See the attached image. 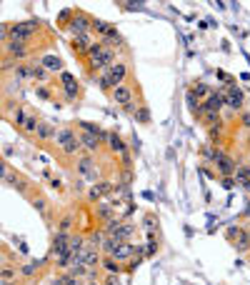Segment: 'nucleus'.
Here are the masks:
<instances>
[{"label": "nucleus", "mask_w": 250, "mask_h": 285, "mask_svg": "<svg viewBox=\"0 0 250 285\" xmlns=\"http://www.w3.org/2000/svg\"><path fill=\"white\" fill-rule=\"evenodd\" d=\"M73 193H88L85 178H75V180H73Z\"/></svg>", "instance_id": "48"}, {"label": "nucleus", "mask_w": 250, "mask_h": 285, "mask_svg": "<svg viewBox=\"0 0 250 285\" xmlns=\"http://www.w3.org/2000/svg\"><path fill=\"white\" fill-rule=\"evenodd\" d=\"M225 108V98L220 93H213L208 100H203V113H223Z\"/></svg>", "instance_id": "20"}, {"label": "nucleus", "mask_w": 250, "mask_h": 285, "mask_svg": "<svg viewBox=\"0 0 250 285\" xmlns=\"http://www.w3.org/2000/svg\"><path fill=\"white\" fill-rule=\"evenodd\" d=\"M55 135H58V128L53 123L43 120V123H40V128H38V133H35V140L38 143H55Z\"/></svg>", "instance_id": "17"}, {"label": "nucleus", "mask_w": 250, "mask_h": 285, "mask_svg": "<svg viewBox=\"0 0 250 285\" xmlns=\"http://www.w3.org/2000/svg\"><path fill=\"white\" fill-rule=\"evenodd\" d=\"M218 93L225 98V108H230L233 113L240 115L245 110V93H243V88H238V85H220Z\"/></svg>", "instance_id": "3"}, {"label": "nucleus", "mask_w": 250, "mask_h": 285, "mask_svg": "<svg viewBox=\"0 0 250 285\" xmlns=\"http://www.w3.org/2000/svg\"><path fill=\"white\" fill-rule=\"evenodd\" d=\"M105 150H108V155L110 158H120L123 153H128L130 150V143H125L115 130H110V135H108V143H105Z\"/></svg>", "instance_id": "11"}, {"label": "nucleus", "mask_w": 250, "mask_h": 285, "mask_svg": "<svg viewBox=\"0 0 250 285\" xmlns=\"http://www.w3.org/2000/svg\"><path fill=\"white\" fill-rule=\"evenodd\" d=\"M55 225H58V230H62V233H73V225H78V223H75V215H73V213H65Z\"/></svg>", "instance_id": "37"}, {"label": "nucleus", "mask_w": 250, "mask_h": 285, "mask_svg": "<svg viewBox=\"0 0 250 285\" xmlns=\"http://www.w3.org/2000/svg\"><path fill=\"white\" fill-rule=\"evenodd\" d=\"M28 113H30V110H25V108H23V105H18V108H15V113L10 115V120H13V125H15L18 130H20V128H23V123H25V118H28Z\"/></svg>", "instance_id": "40"}, {"label": "nucleus", "mask_w": 250, "mask_h": 285, "mask_svg": "<svg viewBox=\"0 0 250 285\" xmlns=\"http://www.w3.org/2000/svg\"><path fill=\"white\" fill-rule=\"evenodd\" d=\"M55 145L60 150V155H65V158H78L83 155V143H80V135L75 133V128L73 125H62L58 128V135H55Z\"/></svg>", "instance_id": "1"}, {"label": "nucleus", "mask_w": 250, "mask_h": 285, "mask_svg": "<svg viewBox=\"0 0 250 285\" xmlns=\"http://www.w3.org/2000/svg\"><path fill=\"white\" fill-rule=\"evenodd\" d=\"M3 55H10L15 63H28L33 60V48L30 45H23V43H3Z\"/></svg>", "instance_id": "5"}, {"label": "nucleus", "mask_w": 250, "mask_h": 285, "mask_svg": "<svg viewBox=\"0 0 250 285\" xmlns=\"http://www.w3.org/2000/svg\"><path fill=\"white\" fill-rule=\"evenodd\" d=\"M85 285H103V280H88Z\"/></svg>", "instance_id": "56"}, {"label": "nucleus", "mask_w": 250, "mask_h": 285, "mask_svg": "<svg viewBox=\"0 0 250 285\" xmlns=\"http://www.w3.org/2000/svg\"><path fill=\"white\" fill-rule=\"evenodd\" d=\"M100 270L105 273V275H123V273H125V265H123V263H118L113 255H103Z\"/></svg>", "instance_id": "18"}, {"label": "nucleus", "mask_w": 250, "mask_h": 285, "mask_svg": "<svg viewBox=\"0 0 250 285\" xmlns=\"http://www.w3.org/2000/svg\"><path fill=\"white\" fill-rule=\"evenodd\" d=\"M95 83H98V88L105 95H113V90H115V85H113V80H110V75L108 73H100L98 78H95Z\"/></svg>", "instance_id": "35"}, {"label": "nucleus", "mask_w": 250, "mask_h": 285, "mask_svg": "<svg viewBox=\"0 0 250 285\" xmlns=\"http://www.w3.org/2000/svg\"><path fill=\"white\" fill-rule=\"evenodd\" d=\"M135 233H138V225H135L133 220H123V225L118 228L115 238H118V240H123V243H128V240H133V238H135Z\"/></svg>", "instance_id": "24"}, {"label": "nucleus", "mask_w": 250, "mask_h": 285, "mask_svg": "<svg viewBox=\"0 0 250 285\" xmlns=\"http://www.w3.org/2000/svg\"><path fill=\"white\" fill-rule=\"evenodd\" d=\"M248 233H250V228H248Z\"/></svg>", "instance_id": "60"}, {"label": "nucleus", "mask_w": 250, "mask_h": 285, "mask_svg": "<svg viewBox=\"0 0 250 285\" xmlns=\"http://www.w3.org/2000/svg\"><path fill=\"white\" fill-rule=\"evenodd\" d=\"M188 90H190V93H193V95H195L200 103H203V100H208V98L213 95V88L208 85V83H193L190 88H188Z\"/></svg>", "instance_id": "28"}, {"label": "nucleus", "mask_w": 250, "mask_h": 285, "mask_svg": "<svg viewBox=\"0 0 250 285\" xmlns=\"http://www.w3.org/2000/svg\"><path fill=\"white\" fill-rule=\"evenodd\" d=\"M78 135H80L83 150H85L88 155H98V153H100L103 148H105V145H103V140H100V135H93V133H83V130H80Z\"/></svg>", "instance_id": "13"}, {"label": "nucleus", "mask_w": 250, "mask_h": 285, "mask_svg": "<svg viewBox=\"0 0 250 285\" xmlns=\"http://www.w3.org/2000/svg\"><path fill=\"white\" fill-rule=\"evenodd\" d=\"M123 245V240H118L115 235H108L105 240H103V245H100V253L103 255H115V250Z\"/></svg>", "instance_id": "30"}, {"label": "nucleus", "mask_w": 250, "mask_h": 285, "mask_svg": "<svg viewBox=\"0 0 250 285\" xmlns=\"http://www.w3.org/2000/svg\"><path fill=\"white\" fill-rule=\"evenodd\" d=\"M50 188H53V190H62V185H60L58 178H50Z\"/></svg>", "instance_id": "54"}, {"label": "nucleus", "mask_w": 250, "mask_h": 285, "mask_svg": "<svg viewBox=\"0 0 250 285\" xmlns=\"http://www.w3.org/2000/svg\"><path fill=\"white\" fill-rule=\"evenodd\" d=\"M118 263H123V265H125V263H128L130 258H135V240H128V243H123L118 250H115V255H113Z\"/></svg>", "instance_id": "22"}, {"label": "nucleus", "mask_w": 250, "mask_h": 285, "mask_svg": "<svg viewBox=\"0 0 250 285\" xmlns=\"http://www.w3.org/2000/svg\"><path fill=\"white\" fill-rule=\"evenodd\" d=\"M60 93H62V100L65 103H78L80 98H83V85L80 83H75V85H65V88H60Z\"/></svg>", "instance_id": "23"}, {"label": "nucleus", "mask_w": 250, "mask_h": 285, "mask_svg": "<svg viewBox=\"0 0 250 285\" xmlns=\"http://www.w3.org/2000/svg\"><path fill=\"white\" fill-rule=\"evenodd\" d=\"M38 63H40V65H43V68H45V70H50L53 75H55V73H58V75L62 73V58H60V55H53V53H45V55H40V58H38Z\"/></svg>", "instance_id": "16"}, {"label": "nucleus", "mask_w": 250, "mask_h": 285, "mask_svg": "<svg viewBox=\"0 0 250 285\" xmlns=\"http://www.w3.org/2000/svg\"><path fill=\"white\" fill-rule=\"evenodd\" d=\"M83 133H93V135H103V128L98 125V123H90V120H78L75 123Z\"/></svg>", "instance_id": "41"}, {"label": "nucleus", "mask_w": 250, "mask_h": 285, "mask_svg": "<svg viewBox=\"0 0 250 285\" xmlns=\"http://www.w3.org/2000/svg\"><path fill=\"white\" fill-rule=\"evenodd\" d=\"M243 230H245V228H240V225H230V228L225 230V238L230 240V243H235V240H238V235H240Z\"/></svg>", "instance_id": "45"}, {"label": "nucleus", "mask_w": 250, "mask_h": 285, "mask_svg": "<svg viewBox=\"0 0 250 285\" xmlns=\"http://www.w3.org/2000/svg\"><path fill=\"white\" fill-rule=\"evenodd\" d=\"M85 200H88L90 205H95V203H100V200H105V195L100 193V188H98V185H90V188H88V193H85Z\"/></svg>", "instance_id": "42"}, {"label": "nucleus", "mask_w": 250, "mask_h": 285, "mask_svg": "<svg viewBox=\"0 0 250 285\" xmlns=\"http://www.w3.org/2000/svg\"><path fill=\"white\" fill-rule=\"evenodd\" d=\"M120 163H123V170H133V153H123L120 155Z\"/></svg>", "instance_id": "47"}, {"label": "nucleus", "mask_w": 250, "mask_h": 285, "mask_svg": "<svg viewBox=\"0 0 250 285\" xmlns=\"http://www.w3.org/2000/svg\"><path fill=\"white\" fill-rule=\"evenodd\" d=\"M68 33H70L73 38H75V35H88V33H93V18H90L88 13L78 10L75 18H73V23L68 25Z\"/></svg>", "instance_id": "6"}, {"label": "nucleus", "mask_w": 250, "mask_h": 285, "mask_svg": "<svg viewBox=\"0 0 250 285\" xmlns=\"http://www.w3.org/2000/svg\"><path fill=\"white\" fill-rule=\"evenodd\" d=\"M235 183L250 193V165H240V163H238V170H235Z\"/></svg>", "instance_id": "29"}, {"label": "nucleus", "mask_w": 250, "mask_h": 285, "mask_svg": "<svg viewBox=\"0 0 250 285\" xmlns=\"http://www.w3.org/2000/svg\"><path fill=\"white\" fill-rule=\"evenodd\" d=\"M130 183H133V170H123L120 173V185H128L130 188Z\"/></svg>", "instance_id": "49"}, {"label": "nucleus", "mask_w": 250, "mask_h": 285, "mask_svg": "<svg viewBox=\"0 0 250 285\" xmlns=\"http://www.w3.org/2000/svg\"><path fill=\"white\" fill-rule=\"evenodd\" d=\"M58 85V83H55ZM55 85H33V90H35V95L40 98V100H55V95H53V88Z\"/></svg>", "instance_id": "39"}, {"label": "nucleus", "mask_w": 250, "mask_h": 285, "mask_svg": "<svg viewBox=\"0 0 250 285\" xmlns=\"http://www.w3.org/2000/svg\"><path fill=\"white\" fill-rule=\"evenodd\" d=\"M118 278H120V275H105V278H103V285H120Z\"/></svg>", "instance_id": "52"}, {"label": "nucleus", "mask_w": 250, "mask_h": 285, "mask_svg": "<svg viewBox=\"0 0 250 285\" xmlns=\"http://www.w3.org/2000/svg\"><path fill=\"white\" fill-rule=\"evenodd\" d=\"M130 153H135V155L140 153V138H138V135H133V138H130Z\"/></svg>", "instance_id": "50"}, {"label": "nucleus", "mask_w": 250, "mask_h": 285, "mask_svg": "<svg viewBox=\"0 0 250 285\" xmlns=\"http://www.w3.org/2000/svg\"><path fill=\"white\" fill-rule=\"evenodd\" d=\"M233 248H235V253H240V255H248V253H250V233H248V230H243V233L238 235V240L233 243Z\"/></svg>", "instance_id": "33"}, {"label": "nucleus", "mask_w": 250, "mask_h": 285, "mask_svg": "<svg viewBox=\"0 0 250 285\" xmlns=\"http://www.w3.org/2000/svg\"><path fill=\"white\" fill-rule=\"evenodd\" d=\"M45 263H50V258H43V260H30V263H23L20 265V278H33V275H38L40 270H43V265Z\"/></svg>", "instance_id": "19"}, {"label": "nucleus", "mask_w": 250, "mask_h": 285, "mask_svg": "<svg viewBox=\"0 0 250 285\" xmlns=\"http://www.w3.org/2000/svg\"><path fill=\"white\" fill-rule=\"evenodd\" d=\"M108 238V233L103 230V225L100 228H93L88 235H85V243H88V248H98L100 250V245H103V240Z\"/></svg>", "instance_id": "25"}, {"label": "nucleus", "mask_w": 250, "mask_h": 285, "mask_svg": "<svg viewBox=\"0 0 250 285\" xmlns=\"http://www.w3.org/2000/svg\"><path fill=\"white\" fill-rule=\"evenodd\" d=\"M0 170H3V183L8 188H13V190H18V193H23V195H28V198H30L33 193H30V180L28 178H23L18 170H13L5 160L0 163Z\"/></svg>", "instance_id": "2"}, {"label": "nucleus", "mask_w": 250, "mask_h": 285, "mask_svg": "<svg viewBox=\"0 0 250 285\" xmlns=\"http://www.w3.org/2000/svg\"><path fill=\"white\" fill-rule=\"evenodd\" d=\"M75 13H78L75 8H65V10H62V13L58 15V25H60L62 30H68V25L73 23V18H75Z\"/></svg>", "instance_id": "38"}, {"label": "nucleus", "mask_w": 250, "mask_h": 285, "mask_svg": "<svg viewBox=\"0 0 250 285\" xmlns=\"http://www.w3.org/2000/svg\"><path fill=\"white\" fill-rule=\"evenodd\" d=\"M78 80H75V75L73 73H68V70H62L60 75H58V85L60 88H65V85H75Z\"/></svg>", "instance_id": "43"}, {"label": "nucleus", "mask_w": 250, "mask_h": 285, "mask_svg": "<svg viewBox=\"0 0 250 285\" xmlns=\"http://www.w3.org/2000/svg\"><path fill=\"white\" fill-rule=\"evenodd\" d=\"M18 285H30V283H18Z\"/></svg>", "instance_id": "58"}, {"label": "nucleus", "mask_w": 250, "mask_h": 285, "mask_svg": "<svg viewBox=\"0 0 250 285\" xmlns=\"http://www.w3.org/2000/svg\"><path fill=\"white\" fill-rule=\"evenodd\" d=\"M115 215H118V210H115V205L110 200H100V203L93 205V218H95L100 225H105L110 218H115Z\"/></svg>", "instance_id": "12"}, {"label": "nucleus", "mask_w": 250, "mask_h": 285, "mask_svg": "<svg viewBox=\"0 0 250 285\" xmlns=\"http://www.w3.org/2000/svg\"><path fill=\"white\" fill-rule=\"evenodd\" d=\"M248 263H250V253H248Z\"/></svg>", "instance_id": "59"}, {"label": "nucleus", "mask_w": 250, "mask_h": 285, "mask_svg": "<svg viewBox=\"0 0 250 285\" xmlns=\"http://www.w3.org/2000/svg\"><path fill=\"white\" fill-rule=\"evenodd\" d=\"M198 120H200L208 130H213V128H225V120H223L220 113H203Z\"/></svg>", "instance_id": "26"}, {"label": "nucleus", "mask_w": 250, "mask_h": 285, "mask_svg": "<svg viewBox=\"0 0 250 285\" xmlns=\"http://www.w3.org/2000/svg\"><path fill=\"white\" fill-rule=\"evenodd\" d=\"M105 73L110 75L113 85L118 88V85H123V83H128V80H130V63H128V60H118V63L110 65Z\"/></svg>", "instance_id": "8"}, {"label": "nucleus", "mask_w": 250, "mask_h": 285, "mask_svg": "<svg viewBox=\"0 0 250 285\" xmlns=\"http://www.w3.org/2000/svg\"><path fill=\"white\" fill-rule=\"evenodd\" d=\"M40 123H43V120H40V115H38L35 110H30V113H28V118H25V123H23V128H20V133H25V135L35 138Z\"/></svg>", "instance_id": "21"}, {"label": "nucleus", "mask_w": 250, "mask_h": 285, "mask_svg": "<svg viewBox=\"0 0 250 285\" xmlns=\"http://www.w3.org/2000/svg\"><path fill=\"white\" fill-rule=\"evenodd\" d=\"M50 285H68V280H65V275L60 273V275H55V278L50 280Z\"/></svg>", "instance_id": "53"}, {"label": "nucleus", "mask_w": 250, "mask_h": 285, "mask_svg": "<svg viewBox=\"0 0 250 285\" xmlns=\"http://www.w3.org/2000/svg\"><path fill=\"white\" fill-rule=\"evenodd\" d=\"M93 33H88V35H75V38H70V50L75 53V58H80V60H85V55H88V50H90V45H93Z\"/></svg>", "instance_id": "10"}, {"label": "nucleus", "mask_w": 250, "mask_h": 285, "mask_svg": "<svg viewBox=\"0 0 250 285\" xmlns=\"http://www.w3.org/2000/svg\"><path fill=\"white\" fill-rule=\"evenodd\" d=\"M158 250H160V240H148V243H145V258L158 255Z\"/></svg>", "instance_id": "44"}, {"label": "nucleus", "mask_w": 250, "mask_h": 285, "mask_svg": "<svg viewBox=\"0 0 250 285\" xmlns=\"http://www.w3.org/2000/svg\"><path fill=\"white\" fill-rule=\"evenodd\" d=\"M113 30H115V25H113V23H108V20H100V18H93V33H98L100 38L110 35Z\"/></svg>", "instance_id": "31"}, {"label": "nucleus", "mask_w": 250, "mask_h": 285, "mask_svg": "<svg viewBox=\"0 0 250 285\" xmlns=\"http://www.w3.org/2000/svg\"><path fill=\"white\" fill-rule=\"evenodd\" d=\"M70 240H73V233H62V230H55L53 240H50V250H48V258L53 260L55 255L60 253H65L68 245H70Z\"/></svg>", "instance_id": "9"}, {"label": "nucleus", "mask_w": 250, "mask_h": 285, "mask_svg": "<svg viewBox=\"0 0 250 285\" xmlns=\"http://www.w3.org/2000/svg\"><path fill=\"white\" fill-rule=\"evenodd\" d=\"M243 218H245V220H250V200H248L245 208H243Z\"/></svg>", "instance_id": "55"}, {"label": "nucleus", "mask_w": 250, "mask_h": 285, "mask_svg": "<svg viewBox=\"0 0 250 285\" xmlns=\"http://www.w3.org/2000/svg\"><path fill=\"white\" fill-rule=\"evenodd\" d=\"M220 183H223V188L225 190H233L238 183H235V178H220Z\"/></svg>", "instance_id": "51"}, {"label": "nucleus", "mask_w": 250, "mask_h": 285, "mask_svg": "<svg viewBox=\"0 0 250 285\" xmlns=\"http://www.w3.org/2000/svg\"><path fill=\"white\" fill-rule=\"evenodd\" d=\"M235 170H238V163H235V158L228 155V153L215 163V173L220 178H235Z\"/></svg>", "instance_id": "15"}, {"label": "nucleus", "mask_w": 250, "mask_h": 285, "mask_svg": "<svg viewBox=\"0 0 250 285\" xmlns=\"http://www.w3.org/2000/svg\"><path fill=\"white\" fill-rule=\"evenodd\" d=\"M30 205H33V208H35L38 213H43L45 218H50V210H48V208H50V203H48V200H45V198H43V195H40V193L30 195Z\"/></svg>", "instance_id": "32"}, {"label": "nucleus", "mask_w": 250, "mask_h": 285, "mask_svg": "<svg viewBox=\"0 0 250 285\" xmlns=\"http://www.w3.org/2000/svg\"><path fill=\"white\" fill-rule=\"evenodd\" d=\"M18 283H20V280H13V283H3V285H18Z\"/></svg>", "instance_id": "57"}, {"label": "nucleus", "mask_w": 250, "mask_h": 285, "mask_svg": "<svg viewBox=\"0 0 250 285\" xmlns=\"http://www.w3.org/2000/svg\"><path fill=\"white\" fill-rule=\"evenodd\" d=\"M78 260L83 263V265H88L90 270H100V263H103V253L98 250V248H85L80 255H78Z\"/></svg>", "instance_id": "14"}, {"label": "nucleus", "mask_w": 250, "mask_h": 285, "mask_svg": "<svg viewBox=\"0 0 250 285\" xmlns=\"http://www.w3.org/2000/svg\"><path fill=\"white\" fill-rule=\"evenodd\" d=\"M75 170H78L80 178H85V180H90V183L103 180V178H100V168H98L95 158H93V155H88V153H83V155H78V158H75Z\"/></svg>", "instance_id": "4"}, {"label": "nucleus", "mask_w": 250, "mask_h": 285, "mask_svg": "<svg viewBox=\"0 0 250 285\" xmlns=\"http://www.w3.org/2000/svg\"><path fill=\"white\" fill-rule=\"evenodd\" d=\"M53 263H55V268H58V270H62V273H65V270H70V268H73L75 255H73L70 250H65V253L55 255V258H53Z\"/></svg>", "instance_id": "27"}, {"label": "nucleus", "mask_w": 250, "mask_h": 285, "mask_svg": "<svg viewBox=\"0 0 250 285\" xmlns=\"http://www.w3.org/2000/svg\"><path fill=\"white\" fill-rule=\"evenodd\" d=\"M135 90L138 88H133V83L128 80V83H123V85H118L115 90H113V103L115 105H120V108H128L130 103H135Z\"/></svg>", "instance_id": "7"}, {"label": "nucleus", "mask_w": 250, "mask_h": 285, "mask_svg": "<svg viewBox=\"0 0 250 285\" xmlns=\"http://www.w3.org/2000/svg\"><path fill=\"white\" fill-rule=\"evenodd\" d=\"M158 228H160L158 215H155V213H145V215H143V230H145V233H158Z\"/></svg>", "instance_id": "34"}, {"label": "nucleus", "mask_w": 250, "mask_h": 285, "mask_svg": "<svg viewBox=\"0 0 250 285\" xmlns=\"http://www.w3.org/2000/svg\"><path fill=\"white\" fill-rule=\"evenodd\" d=\"M238 125H240L243 130H248V133H250V110H243V113L238 115Z\"/></svg>", "instance_id": "46"}, {"label": "nucleus", "mask_w": 250, "mask_h": 285, "mask_svg": "<svg viewBox=\"0 0 250 285\" xmlns=\"http://www.w3.org/2000/svg\"><path fill=\"white\" fill-rule=\"evenodd\" d=\"M133 118H135V123H140V125H148V123H150V108L140 100V105H138V110H135Z\"/></svg>", "instance_id": "36"}]
</instances>
